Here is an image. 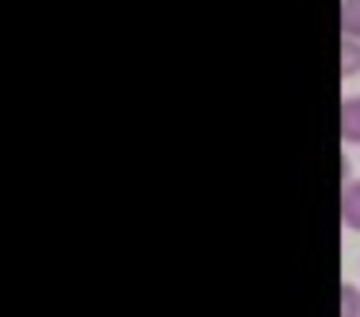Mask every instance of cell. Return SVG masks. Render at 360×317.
I'll list each match as a JSON object with an SVG mask.
<instances>
[{
	"mask_svg": "<svg viewBox=\"0 0 360 317\" xmlns=\"http://www.w3.org/2000/svg\"><path fill=\"white\" fill-rule=\"evenodd\" d=\"M341 139L352 147L360 143V93L341 101Z\"/></svg>",
	"mask_w": 360,
	"mask_h": 317,
	"instance_id": "6da1fadb",
	"label": "cell"
},
{
	"mask_svg": "<svg viewBox=\"0 0 360 317\" xmlns=\"http://www.w3.org/2000/svg\"><path fill=\"white\" fill-rule=\"evenodd\" d=\"M341 221H345V228L360 232V178L345 182V190H341Z\"/></svg>",
	"mask_w": 360,
	"mask_h": 317,
	"instance_id": "7a4b0ae2",
	"label": "cell"
},
{
	"mask_svg": "<svg viewBox=\"0 0 360 317\" xmlns=\"http://www.w3.org/2000/svg\"><path fill=\"white\" fill-rule=\"evenodd\" d=\"M341 35L360 39V0H341Z\"/></svg>",
	"mask_w": 360,
	"mask_h": 317,
	"instance_id": "3957f363",
	"label": "cell"
},
{
	"mask_svg": "<svg viewBox=\"0 0 360 317\" xmlns=\"http://www.w3.org/2000/svg\"><path fill=\"white\" fill-rule=\"evenodd\" d=\"M360 74V39H345L341 43V77Z\"/></svg>",
	"mask_w": 360,
	"mask_h": 317,
	"instance_id": "277c9868",
	"label": "cell"
},
{
	"mask_svg": "<svg viewBox=\"0 0 360 317\" xmlns=\"http://www.w3.org/2000/svg\"><path fill=\"white\" fill-rule=\"evenodd\" d=\"M341 317H360V286L341 283Z\"/></svg>",
	"mask_w": 360,
	"mask_h": 317,
	"instance_id": "5b68a950",
	"label": "cell"
}]
</instances>
